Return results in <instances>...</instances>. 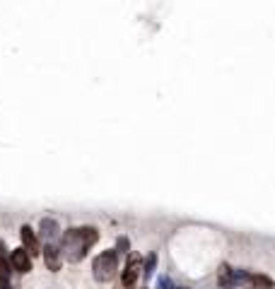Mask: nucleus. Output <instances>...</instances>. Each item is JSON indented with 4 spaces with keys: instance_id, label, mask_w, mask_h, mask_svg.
I'll list each match as a JSON object with an SVG mask.
<instances>
[{
    "instance_id": "nucleus-1",
    "label": "nucleus",
    "mask_w": 275,
    "mask_h": 289,
    "mask_svg": "<svg viewBox=\"0 0 275 289\" xmlns=\"http://www.w3.org/2000/svg\"><path fill=\"white\" fill-rule=\"evenodd\" d=\"M97 239H99V232L94 227H73V229H68L63 234V239H61V246H58L61 258H66L68 263H80L87 256L89 248L97 244Z\"/></svg>"
},
{
    "instance_id": "nucleus-12",
    "label": "nucleus",
    "mask_w": 275,
    "mask_h": 289,
    "mask_svg": "<svg viewBox=\"0 0 275 289\" xmlns=\"http://www.w3.org/2000/svg\"><path fill=\"white\" fill-rule=\"evenodd\" d=\"M0 289H12L10 282H8V277H0Z\"/></svg>"
},
{
    "instance_id": "nucleus-2",
    "label": "nucleus",
    "mask_w": 275,
    "mask_h": 289,
    "mask_svg": "<svg viewBox=\"0 0 275 289\" xmlns=\"http://www.w3.org/2000/svg\"><path fill=\"white\" fill-rule=\"evenodd\" d=\"M116 270H119V256L114 251H101L99 256L94 258L92 263V272L97 282H109L116 277Z\"/></svg>"
},
{
    "instance_id": "nucleus-3",
    "label": "nucleus",
    "mask_w": 275,
    "mask_h": 289,
    "mask_svg": "<svg viewBox=\"0 0 275 289\" xmlns=\"http://www.w3.org/2000/svg\"><path fill=\"white\" fill-rule=\"evenodd\" d=\"M140 270H143L140 256H131L128 258V263H126V267H123L121 282H119V287L116 289H133L135 287V282H138V277H140Z\"/></svg>"
},
{
    "instance_id": "nucleus-7",
    "label": "nucleus",
    "mask_w": 275,
    "mask_h": 289,
    "mask_svg": "<svg viewBox=\"0 0 275 289\" xmlns=\"http://www.w3.org/2000/svg\"><path fill=\"white\" fill-rule=\"evenodd\" d=\"M39 232H41V236H44V239L53 241L56 236H58V232H61V227H58V222H56V220H51V217H44V220L39 222Z\"/></svg>"
},
{
    "instance_id": "nucleus-5",
    "label": "nucleus",
    "mask_w": 275,
    "mask_h": 289,
    "mask_svg": "<svg viewBox=\"0 0 275 289\" xmlns=\"http://www.w3.org/2000/svg\"><path fill=\"white\" fill-rule=\"evenodd\" d=\"M44 263H46V267L51 270V272H58L61 270V265H63V258H61V251H58V246L56 244H48V246H44Z\"/></svg>"
},
{
    "instance_id": "nucleus-8",
    "label": "nucleus",
    "mask_w": 275,
    "mask_h": 289,
    "mask_svg": "<svg viewBox=\"0 0 275 289\" xmlns=\"http://www.w3.org/2000/svg\"><path fill=\"white\" fill-rule=\"evenodd\" d=\"M249 289H273V279L265 277V275H246V282H244Z\"/></svg>"
},
{
    "instance_id": "nucleus-13",
    "label": "nucleus",
    "mask_w": 275,
    "mask_h": 289,
    "mask_svg": "<svg viewBox=\"0 0 275 289\" xmlns=\"http://www.w3.org/2000/svg\"><path fill=\"white\" fill-rule=\"evenodd\" d=\"M162 287H164V289H184V287H172V284H169V279H162Z\"/></svg>"
},
{
    "instance_id": "nucleus-6",
    "label": "nucleus",
    "mask_w": 275,
    "mask_h": 289,
    "mask_svg": "<svg viewBox=\"0 0 275 289\" xmlns=\"http://www.w3.org/2000/svg\"><path fill=\"white\" fill-rule=\"evenodd\" d=\"M10 267L20 270V272H29L32 270V258L27 256L22 248H17V251H12V256H10Z\"/></svg>"
},
{
    "instance_id": "nucleus-9",
    "label": "nucleus",
    "mask_w": 275,
    "mask_h": 289,
    "mask_svg": "<svg viewBox=\"0 0 275 289\" xmlns=\"http://www.w3.org/2000/svg\"><path fill=\"white\" fill-rule=\"evenodd\" d=\"M128 239H126V236H121V239H119V241H116V251H114V253H116V256H119V253H128Z\"/></svg>"
},
{
    "instance_id": "nucleus-4",
    "label": "nucleus",
    "mask_w": 275,
    "mask_h": 289,
    "mask_svg": "<svg viewBox=\"0 0 275 289\" xmlns=\"http://www.w3.org/2000/svg\"><path fill=\"white\" fill-rule=\"evenodd\" d=\"M20 236H22V251L29 258L36 256V253H41V248H39V239H36V234H34L32 227H22V229H20Z\"/></svg>"
},
{
    "instance_id": "nucleus-10",
    "label": "nucleus",
    "mask_w": 275,
    "mask_h": 289,
    "mask_svg": "<svg viewBox=\"0 0 275 289\" xmlns=\"http://www.w3.org/2000/svg\"><path fill=\"white\" fill-rule=\"evenodd\" d=\"M10 272H12L10 260H5V256H0V277H8Z\"/></svg>"
},
{
    "instance_id": "nucleus-11",
    "label": "nucleus",
    "mask_w": 275,
    "mask_h": 289,
    "mask_svg": "<svg viewBox=\"0 0 275 289\" xmlns=\"http://www.w3.org/2000/svg\"><path fill=\"white\" fill-rule=\"evenodd\" d=\"M154 270V256H150L147 260H145V277H150Z\"/></svg>"
}]
</instances>
